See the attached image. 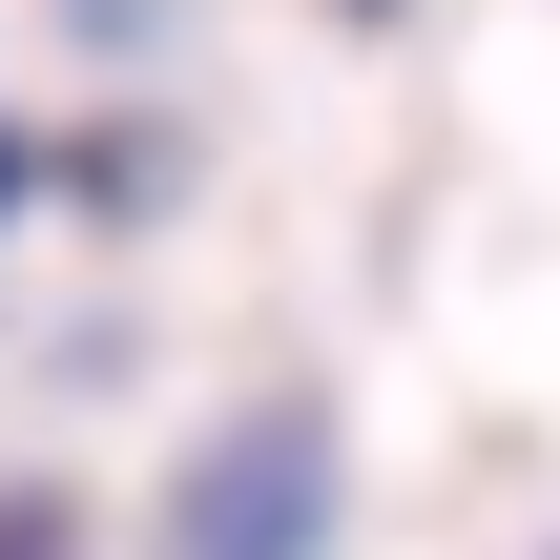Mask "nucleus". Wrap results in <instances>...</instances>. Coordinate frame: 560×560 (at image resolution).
<instances>
[{
  "mask_svg": "<svg viewBox=\"0 0 560 560\" xmlns=\"http://www.w3.org/2000/svg\"><path fill=\"white\" fill-rule=\"evenodd\" d=\"M312 478H332L312 436H249V457L208 478V560H291V540H312Z\"/></svg>",
  "mask_w": 560,
  "mask_h": 560,
  "instance_id": "f257e3e1",
  "label": "nucleus"
}]
</instances>
